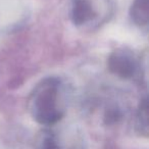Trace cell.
Wrapping results in <instances>:
<instances>
[{
    "label": "cell",
    "instance_id": "obj_5",
    "mask_svg": "<svg viewBox=\"0 0 149 149\" xmlns=\"http://www.w3.org/2000/svg\"><path fill=\"white\" fill-rule=\"evenodd\" d=\"M136 127L139 133L146 136L148 132V101L146 97L141 101L139 105L136 116Z\"/></svg>",
    "mask_w": 149,
    "mask_h": 149
},
{
    "label": "cell",
    "instance_id": "obj_3",
    "mask_svg": "<svg viewBox=\"0 0 149 149\" xmlns=\"http://www.w3.org/2000/svg\"><path fill=\"white\" fill-rule=\"evenodd\" d=\"M97 17V11L92 0H72L70 19L78 27L90 24Z\"/></svg>",
    "mask_w": 149,
    "mask_h": 149
},
{
    "label": "cell",
    "instance_id": "obj_2",
    "mask_svg": "<svg viewBox=\"0 0 149 149\" xmlns=\"http://www.w3.org/2000/svg\"><path fill=\"white\" fill-rule=\"evenodd\" d=\"M140 62L128 48H118L109 54L107 66L109 72L124 80L135 78L140 72Z\"/></svg>",
    "mask_w": 149,
    "mask_h": 149
},
{
    "label": "cell",
    "instance_id": "obj_4",
    "mask_svg": "<svg viewBox=\"0 0 149 149\" xmlns=\"http://www.w3.org/2000/svg\"><path fill=\"white\" fill-rule=\"evenodd\" d=\"M130 17L135 26L147 30L149 24V0H134L130 8Z\"/></svg>",
    "mask_w": 149,
    "mask_h": 149
},
{
    "label": "cell",
    "instance_id": "obj_1",
    "mask_svg": "<svg viewBox=\"0 0 149 149\" xmlns=\"http://www.w3.org/2000/svg\"><path fill=\"white\" fill-rule=\"evenodd\" d=\"M64 86L60 79L48 77L34 87L28 106L34 120L42 125H52L62 118Z\"/></svg>",
    "mask_w": 149,
    "mask_h": 149
},
{
    "label": "cell",
    "instance_id": "obj_6",
    "mask_svg": "<svg viewBox=\"0 0 149 149\" xmlns=\"http://www.w3.org/2000/svg\"><path fill=\"white\" fill-rule=\"evenodd\" d=\"M41 149H58V146L56 144V140L53 135H51L50 133L43 135Z\"/></svg>",
    "mask_w": 149,
    "mask_h": 149
}]
</instances>
